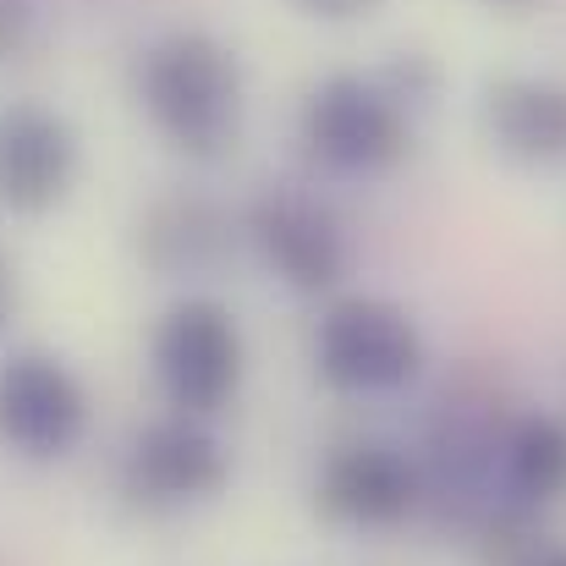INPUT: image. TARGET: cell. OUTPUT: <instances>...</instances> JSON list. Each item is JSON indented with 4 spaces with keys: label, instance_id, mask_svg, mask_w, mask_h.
Masks as SVG:
<instances>
[{
    "label": "cell",
    "instance_id": "6",
    "mask_svg": "<svg viewBox=\"0 0 566 566\" xmlns=\"http://www.w3.org/2000/svg\"><path fill=\"white\" fill-rule=\"evenodd\" d=\"M248 237L264 253V264L292 292H331L347 275V237L342 220L297 188H270L248 209Z\"/></svg>",
    "mask_w": 566,
    "mask_h": 566
},
{
    "label": "cell",
    "instance_id": "14",
    "mask_svg": "<svg viewBox=\"0 0 566 566\" xmlns=\"http://www.w3.org/2000/svg\"><path fill=\"white\" fill-rule=\"evenodd\" d=\"M39 33V6L33 0H0V61L22 55Z\"/></svg>",
    "mask_w": 566,
    "mask_h": 566
},
{
    "label": "cell",
    "instance_id": "13",
    "mask_svg": "<svg viewBox=\"0 0 566 566\" xmlns=\"http://www.w3.org/2000/svg\"><path fill=\"white\" fill-rule=\"evenodd\" d=\"M434 77H440V72H434V61H429V55H418V50L407 55V50H401V55L379 72V88H385L401 111H412V105H423V99L434 94Z\"/></svg>",
    "mask_w": 566,
    "mask_h": 566
},
{
    "label": "cell",
    "instance_id": "11",
    "mask_svg": "<svg viewBox=\"0 0 566 566\" xmlns=\"http://www.w3.org/2000/svg\"><path fill=\"white\" fill-rule=\"evenodd\" d=\"M484 133L506 160L566 166V83L501 77L484 88Z\"/></svg>",
    "mask_w": 566,
    "mask_h": 566
},
{
    "label": "cell",
    "instance_id": "15",
    "mask_svg": "<svg viewBox=\"0 0 566 566\" xmlns=\"http://www.w3.org/2000/svg\"><path fill=\"white\" fill-rule=\"evenodd\" d=\"M303 11H314V17H331V22H342V17H358V11H369L375 0H297Z\"/></svg>",
    "mask_w": 566,
    "mask_h": 566
},
{
    "label": "cell",
    "instance_id": "12",
    "mask_svg": "<svg viewBox=\"0 0 566 566\" xmlns=\"http://www.w3.org/2000/svg\"><path fill=\"white\" fill-rule=\"evenodd\" d=\"M501 479L517 506H551L566 495V423L556 412H528L501 440Z\"/></svg>",
    "mask_w": 566,
    "mask_h": 566
},
{
    "label": "cell",
    "instance_id": "9",
    "mask_svg": "<svg viewBox=\"0 0 566 566\" xmlns=\"http://www.w3.org/2000/svg\"><path fill=\"white\" fill-rule=\"evenodd\" d=\"M77 177V133L66 116L44 105H6L0 111V203L11 214L55 209Z\"/></svg>",
    "mask_w": 566,
    "mask_h": 566
},
{
    "label": "cell",
    "instance_id": "10",
    "mask_svg": "<svg viewBox=\"0 0 566 566\" xmlns=\"http://www.w3.org/2000/svg\"><path fill=\"white\" fill-rule=\"evenodd\" d=\"M237 226L203 192H166L138 220V253L160 275H214L231 259Z\"/></svg>",
    "mask_w": 566,
    "mask_h": 566
},
{
    "label": "cell",
    "instance_id": "1",
    "mask_svg": "<svg viewBox=\"0 0 566 566\" xmlns=\"http://www.w3.org/2000/svg\"><path fill=\"white\" fill-rule=\"evenodd\" d=\"M138 99L171 149L214 160L237 144L242 127V66L214 33L177 28L144 50Z\"/></svg>",
    "mask_w": 566,
    "mask_h": 566
},
{
    "label": "cell",
    "instance_id": "4",
    "mask_svg": "<svg viewBox=\"0 0 566 566\" xmlns=\"http://www.w3.org/2000/svg\"><path fill=\"white\" fill-rule=\"evenodd\" d=\"M155 379L182 418H214L242 385V331L226 303L188 297L155 331Z\"/></svg>",
    "mask_w": 566,
    "mask_h": 566
},
{
    "label": "cell",
    "instance_id": "3",
    "mask_svg": "<svg viewBox=\"0 0 566 566\" xmlns=\"http://www.w3.org/2000/svg\"><path fill=\"white\" fill-rule=\"evenodd\" d=\"M319 379L353 396H385L412 385L423 369V336L407 308L385 297H342L325 308L314 336Z\"/></svg>",
    "mask_w": 566,
    "mask_h": 566
},
{
    "label": "cell",
    "instance_id": "5",
    "mask_svg": "<svg viewBox=\"0 0 566 566\" xmlns=\"http://www.w3.org/2000/svg\"><path fill=\"white\" fill-rule=\"evenodd\" d=\"M88 429V396L50 353H11L0 364V446L28 462L66 457Z\"/></svg>",
    "mask_w": 566,
    "mask_h": 566
},
{
    "label": "cell",
    "instance_id": "16",
    "mask_svg": "<svg viewBox=\"0 0 566 566\" xmlns=\"http://www.w3.org/2000/svg\"><path fill=\"white\" fill-rule=\"evenodd\" d=\"M11 314H17V270H11V259L0 253V331L11 325Z\"/></svg>",
    "mask_w": 566,
    "mask_h": 566
},
{
    "label": "cell",
    "instance_id": "2",
    "mask_svg": "<svg viewBox=\"0 0 566 566\" xmlns=\"http://www.w3.org/2000/svg\"><path fill=\"white\" fill-rule=\"evenodd\" d=\"M303 144L325 171L375 177V171H390L407 155L412 122L379 88V77L336 72L303 99Z\"/></svg>",
    "mask_w": 566,
    "mask_h": 566
},
{
    "label": "cell",
    "instance_id": "8",
    "mask_svg": "<svg viewBox=\"0 0 566 566\" xmlns=\"http://www.w3.org/2000/svg\"><path fill=\"white\" fill-rule=\"evenodd\" d=\"M226 451L220 440L203 429V418H155L133 451H127V468H122V490L149 506V512H171V506H192V501H209L226 490Z\"/></svg>",
    "mask_w": 566,
    "mask_h": 566
},
{
    "label": "cell",
    "instance_id": "7",
    "mask_svg": "<svg viewBox=\"0 0 566 566\" xmlns=\"http://www.w3.org/2000/svg\"><path fill=\"white\" fill-rule=\"evenodd\" d=\"M314 506L347 528H396L423 506V468L385 440L342 446L314 479Z\"/></svg>",
    "mask_w": 566,
    "mask_h": 566
},
{
    "label": "cell",
    "instance_id": "17",
    "mask_svg": "<svg viewBox=\"0 0 566 566\" xmlns=\"http://www.w3.org/2000/svg\"><path fill=\"white\" fill-rule=\"evenodd\" d=\"M534 566H566V551H545V556H539Z\"/></svg>",
    "mask_w": 566,
    "mask_h": 566
}]
</instances>
